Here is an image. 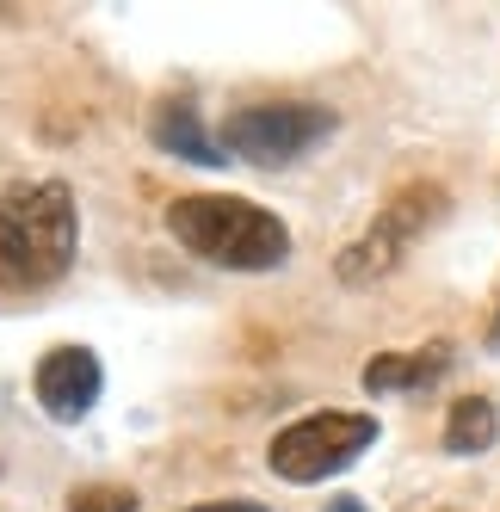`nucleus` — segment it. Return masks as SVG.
<instances>
[{"mask_svg":"<svg viewBox=\"0 0 500 512\" xmlns=\"http://www.w3.org/2000/svg\"><path fill=\"white\" fill-rule=\"evenodd\" d=\"M81 216L62 179L0 192V290H44L75 266Z\"/></svg>","mask_w":500,"mask_h":512,"instance_id":"nucleus-1","label":"nucleus"},{"mask_svg":"<svg viewBox=\"0 0 500 512\" xmlns=\"http://www.w3.org/2000/svg\"><path fill=\"white\" fill-rule=\"evenodd\" d=\"M167 229L186 253L223 266V272H272L291 260V229L254 198H223V192H192L167 204Z\"/></svg>","mask_w":500,"mask_h":512,"instance_id":"nucleus-2","label":"nucleus"},{"mask_svg":"<svg viewBox=\"0 0 500 512\" xmlns=\"http://www.w3.org/2000/svg\"><path fill=\"white\" fill-rule=\"evenodd\" d=\"M371 445H377V420L371 414H309V420L284 426L272 438L266 463L284 475V482H328V475L359 463Z\"/></svg>","mask_w":500,"mask_h":512,"instance_id":"nucleus-3","label":"nucleus"},{"mask_svg":"<svg viewBox=\"0 0 500 512\" xmlns=\"http://www.w3.org/2000/svg\"><path fill=\"white\" fill-rule=\"evenodd\" d=\"M328 130H334V112H328V105H303V99L247 105V112L223 118V149H229V161L291 167V161H303Z\"/></svg>","mask_w":500,"mask_h":512,"instance_id":"nucleus-4","label":"nucleus"},{"mask_svg":"<svg viewBox=\"0 0 500 512\" xmlns=\"http://www.w3.org/2000/svg\"><path fill=\"white\" fill-rule=\"evenodd\" d=\"M445 216V186H402L396 198L383 204V216L340 253V278L346 284H371L383 272H396L402 266V253L433 229Z\"/></svg>","mask_w":500,"mask_h":512,"instance_id":"nucleus-5","label":"nucleus"},{"mask_svg":"<svg viewBox=\"0 0 500 512\" xmlns=\"http://www.w3.org/2000/svg\"><path fill=\"white\" fill-rule=\"evenodd\" d=\"M31 389H38V408L62 426H75L93 414V401L105 389V371H99V358L87 346H56L38 358V377H31Z\"/></svg>","mask_w":500,"mask_h":512,"instance_id":"nucleus-6","label":"nucleus"},{"mask_svg":"<svg viewBox=\"0 0 500 512\" xmlns=\"http://www.w3.org/2000/svg\"><path fill=\"white\" fill-rule=\"evenodd\" d=\"M155 142L167 155H180V161H198V167H223L229 161V149H223V136H210L204 124H198V105L192 99H167V105H155Z\"/></svg>","mask_w":500,"mask_h":512,"instance_id":"nucleus-7","label":"nucleus"},{"mask_svg":"<svg viewBox=\"0 0 500 512\" xmlns=\"http://www.w3.org/2000/svg\"><path fill=\"white\" fill-rule=\"evenodd\" d=\"M445 364H451V346L433 340V346H420V352H383L365 364V389L371 395H396V389H426L433 377H445Z\"/></svg>","mask_w":500,"mask_h":512,"instance_id":"nucleus-8","label":"nucleus"},{"mask_svg":"<svg viewBox=\"0 0 500 512\" xmlns=\"http://www.w3.org/2000/svg\"><path fill=\"white\" fill-rule=\"evenodd\" d=\"M494 438H500L494 401H482V395L451 401V414H445V451L451 457H482V451H494Z\"/></svg>","mask_w":500,"mask_h":512,"instance_id":"nucleus-9","label":"nucleus"},{"mask_svg":"<svg viewBox=\"0 0 500 512\" xmlns=\"http://www.w3.org/2000/svg\"><path fill=\"white\" fill-rule=\"evenodd\" d=\"M68 512H136V494L130 488H81L68 500Z\"/></svg>","mask_w":500,"mask_h":512,"instance_id":"nucleus-10","label":"nucleus"},{"mask_svg":"<svg viewBox=\"0 0 500 512\" xmlns=\"http://www.w3.org/2000/svg\"><path fill=\"white\" fill-rule=\"evenodd\" d=\"M192 512H266L260 500H210V506H192Z\"/></svg>","mask_w":500,"mask_h":512,"instance_id":"nucleus-11","label":"nucleus"},{"mask_svg":"<svg viewBox=\"0 0 500 512\" xmlns=\"http://www.w3.org/2000/svg\"><path fill=\"white\" fill-rule=\"evenodd\" d=\"M328 512H365V506H359V500H334Z\"/></svg>","mask_w":500,"mask_h":512,"instance_id":"nucleus-12","label":"nucleus"},{"mask_svg":"<svg viewBox=\"0 0 500 512\" xmlns=\"http://www.w3.org/2000/svg\"><path fill=\"white\" fill-rule=\"evenodd\" d=\"M488 346H494V352H500V315H494V327H488Z\"/></svg>","mask_w":500,"mask_h":512,"instance_id":"nucleus-13","label":"nucleus"}]
</instances>
